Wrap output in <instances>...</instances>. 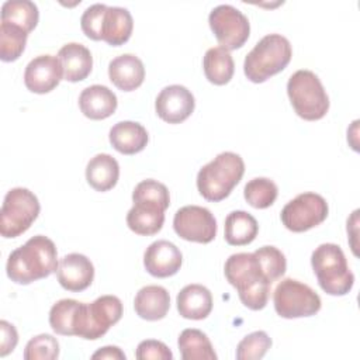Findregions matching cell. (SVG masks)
Here are the masks:
<instances>
[{"label": "cell", "instance_id": "6da1fadb", "mask_svg": "<svg viewBox=\"0 0 360 360\" xmlns=\"http://www.w3.org/2000/svg\"><path fill=\"white\" fill-rule=\"evenodd\" d=\"M58 266V250L53 240L44 235H35L8 255L6 271L11 281L27 285L51 276Z\"/></svg>", "mask_w": 360, "mask_h": 360}, {"label": "cell", "instance_id": "7a4b0ae2", "mask_svg": "<svg viewBox=\"0 0 360 360\" xmlns=\"http://www.w3.org/2000/svg\"><path fill=\"white\" fill-rule=\"evenodd\" d=\"M224 273L246 308L260 311L266 307L271 283L262 271L255 253L231 255L225 262Z\"/></svg>", "mask_w": 360, "mask_h": 360}, {"label": "cell", "instance_id": "3957f363", "mask_svg": "<svg viewBox=\"0 0 360 360\" xmlns=\"http://www.w3.org/2000/svg\"><path fill=\"white\" fill-rule=\"evenodd\" d=\"M245 173L243 159L233 152H222L204 165L197 174L198 193L208 201L226 198Z\"/></svg>", "mask_w": 360, "mask_h": 360}, {"label": "cell", "instance_id": "277c9868", "mask_svg": "<svg viewBox=\"0 0 360 360\" xmlns=\"http://www.w3.org/2000/svg\"><path fill=\"white\" fill-rule=\"evenodd\" d=\"M292 56L290 41L281 34L264 35L246 55L243 73L253 83H263L287 68Z\"/></svg>", "mask_w": 360, "mask_h": 360}, {"label": "cell", "instance_id": "5b68a950", "mask_svg": "<svg viewBox=\"0 0 360 360\" xmlns=\"http://www.w3.org/2000/svg\"><path fill=\"white\" fill-rule=\"evenodd\" d=\"M311 266L319 287L329 295H346L354 284V274L347 266L339 245L322 243L311 255Z\"/></svg>", "mask_w": 360, "mask_h": 360}, {"label": "cell", "instance_id": "8992f818", "mask_svg": "<svg viewBox=\"0 0 360 360\" xmlns=\"http://www.w3.org/2000/svg\"><path fill=\"white\" fill-rule=\"evenodd\" d=\"M287 94L295 114L305 121H318L329 110V97L319 77L308 69L297 70L290 76Z\"/></svg>", "mask_w": 360, "mask_h": 360}, {"label": "cell", "instance_id": "52a82bcc", "mask_svg": "<svg viewBox=\"0 0 360 360\" xmlns=\"http://www.w3.org/2000/svg\"><path fill=\"white\" fill-rule=\"evenodd\" d=\"M122 302L115 295H101L91 304L80 302L73 318V336L96 340L122 316Z\"/></svg>", "mask_w": 360, "mask_h": 360}, {"label": "cell", "instance_id": "ba28073f", "mask_svg": "<svg viewBox=\"0 0 360 360\" xmlns=\"http://www.w3.org/2000/svg\"><path fill=\"white\" fill-rule=\"evenodd\" d=\"M41 211L37 195L24 187L7 191L0 210V233L3 238H17L38 218Z\"/></svg>", "mask_w": 360, "mask_h": 360}, {"label": "cell", "instance_id": "9c48e42d", "mask_svg": "<svg viewBox=\"0 0 360 360\" xmlns=\"http://www.w3.org/2000/svg\"><path fill=\"white\" fill-rule=\"evenodd\" d=\"M277 315L285 319L312 316L322 307L321 297L307 284L295 278L281 280L273 294Z\"/></svg>", "mask_w": 360, "mask_h": 360}, {"label": "cell", "instance_id": "30bf717a", "mask_svg": "<svg viewBox=\"0 0 360 360\" xmlns=\"http://www.w3.org/2000/svg\"><path fill=\"white\" fill-rule=\"evenodd\" d=\"M329 212L326 200L312 191L298 194L281 210L283 225L291 232H305L322 224Z\"/></svg>", "mask_w": 360, "mask_h": 360}, {"label": "cell", "instance_id": "8fae6325", "mask_svg": "<svg viewBox=\"0 0 360 360\" xmlns=\"http://www.w3.org/2000/svg\"><path fill=\"white\" fill-rule=\"evenodd\" d=\"M208 24L221 48L226 51L243 46L250 34L248 17L231 4L214 7L208 15Z\"/></svg>", "mask_w": 360, "mask_h": 360}, {"label": "cell", "instance_id": "7c38bea8", "mask_svg": "<svg viewBox=\"0 0 360 360\" xmlns=\"http://www.w3.org/2000/svg\"><path fill=\"white\" fill-rule=\"evenodd\" d=\"M174 232L184 240L210 243L217 235V221L211 211L200 205H186L176 211Z\"/></svg>", "mask_w": 360, "mask_h": 360}, {"label": "cell", "instance_id": "4fadbf2b", "mask_svg": "<svg viewBox=\"0 0 360 360\" xmlns=\"http://www.w3.org/2000/svg\"><path fill=\"white\" fill-rule=\"evenodd\" d=\"M193 93L181 84H170L160 90L155 100V110L160 120L169 124L186 121L194 111Z\"/></svg>", "mask_w": 360, "mask_h": 360}, {"label": "cell", "instance_id": "5bb4252c", "mask_svg": "<svg viewBox=\"0 0 360 360\" xmlns=\"http://www.w3.org/2000/svg\"><path fill=\"white\" fill-rule=\"evenodd\" d=\"M63 77L62 65L58 56L38 55L25 66L24 84L37 94H45L52 91Z\"/></svg>", "mask_w": 360, "mask_h": 360}, {"label": "cell", "instance_id": "9a60e30c", "mask_svg": "<svg viewBox=\"0 0 360 360\" xmlns=\"http://www.w3.org/2000/svg\"><path fill=\"white\" fill-rule=\"evenodd\" d=\"M56 276L65 290L80 292L91 285L94 280V266L87 256L69 253L59 260Z\"/></svg>", "mask_w": 360, "mask_h": 360}, {"label": "cell", "instance_id": "2e32d148", "mask_svg": "<svg viewBox=\"0 0 360 360\" xmlns=\"http://www.w3.org/2000/svg\"><path fill=\"white\" fill-rule=\"evenodd\" d=\"M183 263L180 249L165 239L150 243L143 253V266L146 271L158 278L174 276Z\"/></svg>", "mask_w": 360, "mask_h": 360}, {"label": "cell", "instance_id": "e0dca14e", "mask_svg": "<svg viewBox=\"0 0 360 360\" xmlns=\"http://www.w3.org/2000/svg\"><path fill=\"white\" fill-rule=\"evenodd\" d=\"M167 208L159 202L139 200L134 201L127 214V225L136 235L150 236L158 233L165 224V211Z\"/></svg>", "mask_w": 360, "mask_h": 360}, {"label": "cell", "instance_id": "ac0fdd59", "mask_svg": "<svg viewBox=\"0 0 360 360\" xmlns=\"http://www.w3.org/2000/svg\"><path fill=\"white\" fill-rule=\"evenodd\" d=\"M118 105L117 96L112 90L103 84H93L82 90L79 96V107L84 117L90 120H105L111 117Z\"/></svg>", "mask_w": 360, "mask_h": 360}, {"label": "cell", "instance_id": "d6986e66", "mask_svg": "<svg viewBox=\"0 0 360 360\" xmlns=\"http://www.w3.org/2000/svg\"><path fill=\"white\" fill-rule=\"evenodd\" d=\"M108 77L117 89L132 91L143 83L145 66L138 56L124 53L108 63Z\"/></svg>", "mask_w": 360, "mask_h": 360}, {"label": "cell", "instance_id": "ffe728a7", "mask_svg": "<svg viewBox=\"0 0 360 360\" xmlns=\"http://www.w3.org/2000/svg\"><path fill=\"white\" fill-rule=\"evenodd\" d=\"M58 59L62 65L63 79L72 83L84 80L93 69L91 52L79 42L65 44L58 52Z\"/></svg>", "mask_w": 360, "mask_h": 360}, {"label": "cell", "instance_id": "44dd1931", "mask_svg": "<svg viewBox=\"0 0 360 360\" xmlns=\"http://www.w3.org/2000/svg\"><path fill=\"white\" fill-rule=\"evenodd\" d=\"M177 311L186 319L201 321L212 311L211 291L201 284H188L176 297Z\"/></svg>", "mask_w": 360, "mask_h": 360}, {"label": "cell", "instance_id": "7402d4cb", "mask_svg": "<svg viewBox=\"0 0 360 360\" xmlns=\"http://www.w3.org/2000/svg\"><path fill=\"white\" fill-rule=\"evenodd\" d=\"M134 308L136 315L145 321L163 319L170 309V294L162 285H145L136 292Z\"/></svg>", "mask_w": 360, "mask_h": 360}, {"label": "cell", "instance_id": "603a6c76", "mask_svg": "<svg viewBox=\"0 0 360 360\" xmlns=\"http://www.w3.org/2000/svg\"><path fill=\"white\" fill-rule=\"evenodd\" d=\"M112 148L122 155H135L145 149L149 141L146 128L134 121H120L114 124L108 134Z\"/></svg>", "mask_w": 360, "mask_h": 360}, {"label": "cell", "instance_id": "cb8c5ba5", "mask_svg": "<svg viewBox=\"0 0 360 360\" xmlns=\"http://www.w3.org/2000/svg\"><path fill=\"white\" fill-rule=\"evenodd\" d=\"M134 20L131 13L124 7H107L103 25H101V41H105L111 46L124 45L132 34Z\"/></svg>", "mask_w": 360, "mask_h": 360}, {"label": "cell", "instance_id": "d4e9b609", "mask_svg": "<svg viewBox=\"0 0 360 360\" xmlns=\"http://www.w3.org/2000/svg\"><path fill=\"white\" fill-rule=\"evenodd\" d=\"M120 177V165L108 153H97L86 166V180L96 191L111 190Z\"/></svg>", "mask_w": 360, "mask_h": 360}, {"label": "cell", "instance_id": "484cf974", "mask_svg": "<svg viewBox=\"0 0 360 360\" xmlns=\"http://www.w3.org/2000/svg\"><path fill=\"white\" fill-rule=\"evenodd\" d=\"M259 232V224L253 215L246 211H232L225 218V240L232 246H245L252 243Z\"/></svg>", "mask_w": 360, "mask_h": 360}, {"label": "cell", "instance_id": "4316f807", "mask_svg": "<svg viewBox=\"0 0 360 360\" xmlns=\"http://www.w3.org/2000/svg\"><path fill=\"white\" fill-rule=\"evenodd\" d=\"M202 69L207 80L217 86L226 84L235 72V63L229 51L215 46L210 48L202 59Z\"/></svg>", "mask_w": 360, "mask_h": 360}, {"label": "cell", "instance_id": "83f0119b", "mask_svg": "<svg viewBox=\"0 0 360 360\" xmlns=\"http://www.w3.org/2000/svg\"><path fill=\"white\" fill-rule=\"evenodd\" d=\"M177 346L183 360H215L217 353L208 336L200 329H184L179 339Z\"/></svg>", "mask_w": 360, "mask_h": 360}, {"label": "cell", "instance_id": "f1b7e54d", "mask_svg": "<svg viewBox=\"0 0 360 360\" xmlns=\"http://www.w3.org/2000/svg\"><path fill=\"white\" fill-rule=\"evenodd\" d=\"M39 11L34 1L8 0L1 6V22L20 27L30 34L38 24Z\"/></svg>", "mask_w": 360, "mask_h": 360}, {"label": "cell", "instance_id": "f546056e", "mask_svg": "<svg viewBox=\"0 0 360 360\" xmlns=\"http://www.w3.org/2000/svg\"><path fill=\"white\" fill-rule=\"evenodd\" d=\"M278 194L276 183L267 177H255L246 183L243 188L245 200L257 210L269 208L274 204Z\"/></svg>", "mask_w": 360, "mask_h": 360}, {"label": "cell", "instance_id": "4dcf8cb0", "mask_svg": "<svg viewBox=\"0 0 360 360\" xmlns=\"http://www.w3.org/2000/svg\"><path fill=\"white\" fill-rule=\"evenodd\" d=\"M28 34L20 27L0 24V59L3 62L17 60L25 49Z\"/></svg>", "mask_w": 360, "mask_h": 360}, {"label": "cell", "instance_id": "1f68e13d", "mask_svg": "<svg viewBox=\"0 0 360 360\" xmlns=\"http://www.w3.org/2000/svg\"><path fill=\"white\" fill-rule=\"evenodd\" d=\"M79 304L77 300L63 298L52 305L49 311V325L55 333L73 336V318Z\"/></svg>", "mask_w": 360, "mask_h": 360}, {"label": "cell", "instance_id": "d6a6232c", "mask_svg": "<svg viewBox=\"0 0 360 360\" xmlns=\"http://www.w3.org/2000/svg\"><path fill=\"white\" fill-rule=\"evenodd\" d=\"M253 253L259 262L262 271L264 273V276L270 283L284 276L287 270V260L284 253L280 249H277L276 246L266 245L256 249Z\"/></svg>", "mask_w": 360, "mask_h": 360}, {"label": "cell", "instance_id": "836d02e7", "mask_svg": "<svg viewBox=\"0 0 360 360\" xmlns=\"http://www.w3.org/2000/svg\"><path fill=\"white\" fill-rule=\"evenodd\" d=\"M271 339L264 330H256L246 335L236 347L238 360H259L271 347Z\"/></svg>", "mask_w": 360, "mask_h": 360}, {"label": "cell", "instance_id": "e575fe53", "mask_svg": "<svg viewBox=\"0 0 360 360\" xmlns=\"http://www.w3.org/2000/svg\"><path fill=\"white\" fill-rule=\"evenodd\" d=\"M59 356V343L56 338L41 333L28 340L24 349L25 360H55Z\"/></svg>", "mask_w": 360, "mask_h": 360}, {"label": "cell", "instance_id": "d590c367", "mask_svg": "<svg viewBox=\"0 0 360 360\" xmlns=\"http://www.w3.org/2000/svg\"><path fill=\"white\" fill-rule=\"evenodd\" d=\"M139 200H148V201H155L166 208L170 205V194L167 187L153 179H146L139 181L134 191H132V201H139Z\"/></svg>", "mask_w": 360, "mask_h": 360}, {"label": "cell", "instance_id": "8d00e7d4", "mask_svg": "<svg viewBox=\"0 0 360 360\" xmlns=\"http://www.w3.org/2000/svg\"><path fill=\"white\" fill-rule=\"evenodd\" d=\"M108 6L96 3L84 10L80 17V27L84 35L93 41H101V25L103 17Z\"/></svg>", "mask_w": 360, "mask_h": 360}, {"label": "cell", "instance_id": "74e56055", "mask_svg": "<svg viewBox=\"0 0 360 360\" xmlns=\"http://www.w3.org/2000/svg\"><path fill=\"white\" fill-rule=\"evenodd\" d=\"M138 360H172L173 359V353L172 350L160 340H155V339H148V340H142L138 347H136V353H135Z\"/></svg>", "mask_w": 360, "mask_h": 360}, {"label": "cell", "instance_id": "f35d334b", "mask_svg": "<svg viewBox=\"0 0 360 360\" xmlns=\"http://www.w3.org/2000/svg\"><path fill=\"white\" fill-rule=\"evenodd\" d=\"M0 330H1V339H0V356L4 357L8 353H11L17 343H18V333L13 323L7 321H0Z\"/></svg>", "mask_w": 360, "mask_h": 360}, {"label": "cell", "instance_id": "ab89813d", "mask_svg": "<svg viewBox=\"0 0 360 360\" xmlns=\"http://www.w3.org/2000/svg\"><path fill=\"white\" fill-rule=\"evenodd\" d=\"M91 359H112L125 360V353L118 346H104L91 354Z\"/></svg>", "mask_w": 360, "mask_h": 360}]
</instances>
